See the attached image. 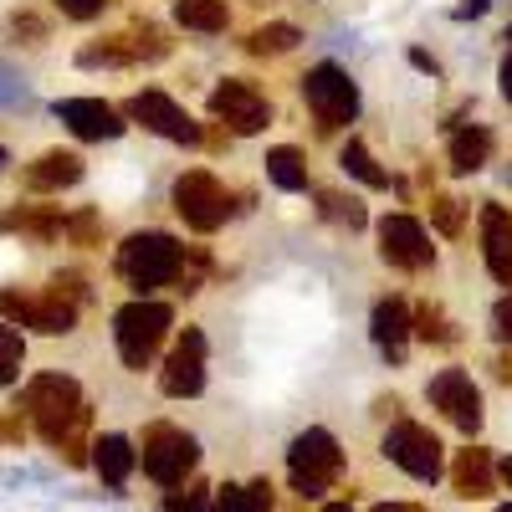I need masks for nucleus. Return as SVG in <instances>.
Masks as SVG:
<instances>
[{
    "mask_svg": "<svg viewBox=\"0 0 512 512\" xmlns=\"http://www.w3.org/2000/svg\"><path fill=\"white\" fill-rule=\"evenodd\" d=\"M134 461H139V451L128 446V436H98L93 441V466L108 487H123L128 472H134Z\"/></svg>",
    "mask_w": 512,
    "mask_h": 512,
    "instance_id": "obj_22",
    "label": "nucleus"
},
{
    "mask_svg": "<svg viewBox=\"0 0 512 512\" xmlns=\"http://www.w3.org/2000/svg\"><path fill=\"white\" fill-rule=\"evenodd\" d=\"M21 410L31 420V431L47 441L67 466H88L93 456V441H88V425H93V410L82 405V390L77 379L67 374H36L26 390H21Z\"/></svg>",
    "mask_w": 512,
    "mask_h": 512,
    "instance_id": "obj_1",
    "label": "nucleus"
},
{
    "mask_svg": "<svg viewBox=\"0 0 512 512\" xmlns=\"http://www.w3.org/2000/svg\"><path fill=\"white\" fill-rule=\"evenodd\" d=\"M369 333H374V344L379 354L390 359V364H405V349H410V333H415V313L405 297H379L374 313H369Z\"/></svg>",
    "mask_w": 512,
    "mask_h": 512,
    "instance_id": "obj_16",
    "label": "nucleus"
},
{
    "mask_svg": "<svg viewBox=\"0 0 512 512\" xmlns=\"http://www.w3.org/2000/svg\"><path fill=\"white\" fill-rule=\"evenodd\" d=\"M144 477L159 482V487H185V477L200 466V441L185 436L180 425H149L144 431Z\"/></svg>",
    "mask_w": 512,
    "mask_h": 512,
    "instance_id": "obj_7",
    "label": "nucleus"
},
{
    "mask_svg": "<svg viewBox=\"0 0 512 512\" xmlns=\"http://www.w3.org/2000/svg\"><path fill=\"white\" fill-rule=\"evenodd\" d=\"M108 6H113V0H57V11L72 16V21H93V16H103Z\"/></svg>",
    "mask_w": 512,
    "mask_h": 512,
    "instance_id": "obj_37",
    "label": "nucleus"
},
{
    "mask_svg": "<svg viewBox=\"0 0 512 512\" xmlns=\"http://www.w3.org/2000/svg\"><path fill=\"white\" fill-rule=\"evenodd\" d=\"M318 216L333 221V226H349V231H364L369 226V210L359 195H344V190H318Z\"/></svg>",
    "mask_w": 512,
    "mask_h": 512,
    "instance_id": "obj_27",
    "label": "nucleus"
},
{
    "mask_svg": "<svg viewBox=\"0 0 512 512\" xmlns=\"http://www.w3.org/2000/svg\"><path fill=\"white\" fill-rule=\"evenodd\" d=\"M128 41H134V52L149 57V62L169 52V41H164V31H159L154 21H134V26H128Z\"/></svg>",
    "mask_w": 512,
    "mask_h": 512,
    "instance_id": "obj_32",
    "label": "nucleus"
},
{
    "mask_svg": "<svg viewBox=\"0 0 512 512\" xmlns=\"http://www.w3.org/2000/svg\"><path fill=\"white\" fill-rule=\"evenodd\" d=\"M169 200H175V216L200 236L221 231L231 221V190L210 175V169H185L175 180V190H169Z\"/></svg>",
    "mask_w": 512,
    "mask_h": 512,
    "instance_id": "obj_5",
    "label": "nucleus"
},
{
    "mask_svg": "<svg viewBox=\"0 0 512 512\" xmlns=\"http://www.w3.org/2000/svg\"><path fill=\"white\" fill-rule=\"evenodd\" d=\"M21 436H26L21 415H0V441H21Z\"/></svg>",
    "mask_w": 512,
    "mask_h": 512,
    "instance_id": "obj_39",
    "label": "nucleus"
},
{
    "mask_svg": "<svg viewBox=\"0 0 512 512\" xmlns=\"http://www.w3.org/2000/svg\"><path fill=\"white\" fill-rule=\"evenodd\" d=\"M185 267H190V246H180L175 236H164V231H134L113 256V272L139 297H149L159 287H180Z\"/></svg>",
    "mask_w": 512,
    "mask_h": 512,
    "instance_id": "obj_2",
    "label": "nucleus"
},
{
    "mask_svg": "<svg viewBox=\"0 0 512 512\" xmlns=\"http://www.w3.org/2000/svg\"><path fill=\"white\" fill-rule=\"evenodd\" d=\"M497 379H502V384L512 379V354H502V359H497Z\"/></svg>",
    "mask_w": 512,
    "mask_h": 512,
    "instance_id": "obj_45",
    "label": "nucleus"
},
{
    "mask_svg": "<svg viewBox=\"0 0 512 512\" xmlns=\"http://www.w3.org/2000/svg\"><path fill=\"white\" fill-rule=\"evenodd\" d=\"M446 159H451V175H477V169H487V159H492V128H482V123L456 128Z\"/></svg>",
    "mask_w": 512,
    "mask_h": 512,
    "instance_id": "obj_21",
    "label": "nucleus"
},
{
    "mask_svg": "<svg viewBox=\"0 0 512 512\" xmlns=\"http://www.w3.org/2000/svg\"><path fill=\"white\" fill-rule=\"evenodd\" d=\"M159 390L169 400H195L205 390V333L200 328H185L169 349L164 369H159Z\"/></svg>",
    "mask_w": 512,
    "mask_h": 512,
    "instance_id": "obj_14",
    "label": "nucleus"
},
{
    "mask_svg": "<svg viewBox=\"0 0 512 512\" xmlns=\"http://www.w3.org/2000/svg\"><path fill=\"white\" fill-rule=\"evenodd\" d=\"M175 26L216 36V31L231 26V11H226V0H175Z\"/></svg>",
    "mask_w": 512,
    "mask_h": 512,
    "instance_id": "obj_24",
    "label": "nucleus"
},
{
    "mask_svg": "<svg viewBox=\"0 0 512 512\" xmlns=\"http://www.w3.org/2000/svg\"><path fill=\"white\" fill-rule=\"evenodd\" d=\"M52 287H57L62 297H72V303H82V297H88V277H82V272H57Z\"/></svg>",
    "mask_w": 512,
    "mask_h": 512,
    "instance_id": "obj_38",
    "label": "nucleus"
},
{
    "mask_svg": "<svg viewBox=\"0 0 512 512\" xmlns=\"http://www.w3.org/2000/svg\"><path fill=\"white\" fill-rule=\"evenodd\" d=\"M169 328H175V308L154 303V297H134L113 313V338H118V359L128 369H149L154 354L164 349Z\"/></svg>",
    "mask_w": 512,
    "mask_h": 512,
    "instance_id": "obj_3",
    "label": "nucleus"
},
{
    "mask_svg": "<svg viewBox=\"0 0 512 512\" xmlns=\"http://www.w3.org/2000/svg\"><path fill=\"white\" fill-rule=\"evenodd\" d=\"M0 231H21L31 241H62L67 216H57L52 205H11V210H0Z\"/></svg>",
    "mask_w": 512,
    "mask_h": 512,
    "instance_id": "obj_20",
    "label": "nucleus"
},
{
    "mask_svg": "<svg viewBox=\"0 0 512 512\" xmlns=\"http://www.w3.org/2000/svg\"><path fill=\"white\" fill-rule=\"evenodd\" d=\"M0 318H11L16 328H36V333H72L77 328V303L62 297L57 287H47L41 297H26V292H11L0 287Z\"/></svg>",
    "mask_w": 512,
    "mask_h": 512,
    "instance_id": "obj_11",
    "label": "nucleus"
},
{
    "mask_svg": "<svg viewBox=\"0 0 512 512\" xmlns=\"http://www.w3.org/2000/svg\"><path fill=\"white\" fill-rule=\"evenodd\" d=\"M77 62L82 67H128V62H139V52H134V41H128V36H108V41L82 47Z\"/></svg>",
    "mask_w": 512,
    "mask_h": 512,
    "instance_id": "obj_30",
    "label": "nucleus"
},
{
    "mask_svg": "<svg viewBox=\"0 0 512 512\" xmlns=\"http://www.w3.org/2000/svg\"><path fill=\"white\" fill-rule=\"evenodd\" d=\"M379 451L390 456L405 477H415V482H436L441 466H446L441 436L431 431V425H415V420H395L390 431H384V446Z\"/></svg>",
    "mask_w": 512,
    "mask_h": 512,
    "instance_id": "obj_9",
    "label": "nucleus"
},
{
    "mask_svg": "<svg viewBox=\"0 0 512 512\" xmlns=\"http://www.w3.org/2000/svg\"><path fill=\"white\" fill-rule=\"evenodd\" d=\"M497 512H512V502H507V507H497Z\"/></svg>",
    "mask_w": 512,
    "mask_h": 512,
    "instance_id": "obj_49",
    "label": "nucleus"
},
{
    "mask_svg": "<svg viewBox=\"0 0 512 512\" xmlns=\"http://www.w3.org/2000/svg\"><path fill=\"white\" fill-rule=\"evenodd\" d=\"M303 103L318 123V134H338L359 118V82L338 67V62H318L303 77Z\"/></svg>",
    "mask_w": 512,
    "mask_h": 512,
    "instance_id": "obj_4",
    "label": "nucleus"
},
{
    "mask_svg": "<svg viewBox=\"0 0 512 512\" xmlns=\"http://www.w3.org/2000/svg\"><path fill=\"white\" fill-rule=\"evenodd\" d=\"M77 180H82V159H77L72 149H47L41 159H31L26 175H21V185H26L31 195H57V190L77 185Z\"/></svg>",
    "mask_w": 512,
    "mask_h": 512,
    "instance_id": "obj_18",
    "label": "nucleus"
},
{
    "mask_svg": "<svg viewBox=\"0 0 512 512\" xmlns=\"http://www.w3.org/2000/svg\"><path fill=\"white\" fill-rule=\"evenodd\" d=\"M374 512H425V507L420 502H379Z\"/></svg>",
    "mask_w": 512,
    "mask_h": 512,
    "instance_id": "obj_42",
    "label": "nucleus"
},
{
    "mask_svg": "<svg viewBox=\"0 0 512 512\" xmlns=\"http://www.w3.org/2000/svg\"><path fill=\"white\" fill-rule=\"evenodd\" d=\"M128 118L144 123L149 134H159V139H169V144H185V149H195V144L205 139V128H200L175 98H169V93H159V88H144V93L128 98Z\"/></svg>",
    "mask_w": 512,
    "mask_h": 512,
    "instance_id": "obj_12",
    "label": "nucleus"
},
{
    "mask_svg": "<svg viewBox=\"0 0 512 512\" xmlns=\"http://www.w3.org/2000/svg\"><path fill=\"white\" fill-rule=\"evenodd\" d=\"M41 31H47V26H41L36 16H16L11 21V36H41Z\"/></svg>",
    "mask_w": 512,
    "mask_h": 512,
    "instance_id": "obj_40",
    "label": "nucleus"
},
{
    "mask_svg": "<svg viewBox=\"0 0 512 512\" xmlns=\"http://www.w3.org/2000/svg\"><path fill=\"white\" fill-rule=\"evenodd\" d=\"M497 477H502V482H507V487H512V456H507V461H502V466H497Z\"/></svg>",
    "mask_w": 512,
    "mask_h": 512,
    "instance_id": "obj_46",
    "label": "nucleus"
},
{
    "mask_svg": "<svg viewBox=\"0 0 512 512\" xmlns=\"http://www.w3.org/2000/svg\"><path fill=\"white\" fill-rule=\"evenodd\" d=\"M267 180L277 185V190H287V195H297V190H308V159H303V149H292V144H277V149H267Z\"/></svg>",
    "mask_w": 512,
    "mask_h": 512,
    "instance_id": "obj_23",
    "label": "nucleus"
},
{
    "mask_svg": "<svg viewBox=\"0 0 512 512\" xmlns=\"http://www.w3.org/2000/svg\"><path fill=\"white\" fill-rule=\"evenodd\" d=\"M338 164H344V175H354L364 190H390V169H379V159L369 154L364 139H349L338 149Z\"/></svg>",
    "mask_w": 512,
    "mask_h": 512,
    "instance_id": "obj_25",
    "label": "nucleus"
},
{
    "mask_svg": "<svg viewBox=\"0 0 512 512\" xmlns=\"http://www.w3.org/2000/svg\"><path fill=\"white\" fill-rule=\"evenodd\" d=\"M492 333H497V344L512 349V287L497 297V308H492Z\"/></svg>",
    "mask_w": 512,
    "mask_h": 512,
    "instance_id": "obj_36",
    "label": "nucleus"
},
{
    "mask_svg": "<svg viewBox=\"0 0 512 512\" xmlns=\"http://www.w3.org/2000/svg\"><path fill=\"white\" fill-rule=\"evenodd\" d=\"M338 472H344V451H338V441L323 431V425H313V431H303V436L292 441L287 477H292L297 497H323Z\"/></svg>",
    "mask_w": 512,
    "mask_h": 512,
    "instance_id": "obj_6",
    "label": "nucleus"
},
{
    "mask_svg": "<svg viewBox=\"0 0 512 512\" xmlns=\"http://www.w3.org/2000/svg\"><path fill=\"white\" fill-rule=\"evenodd\" d=\"M482 256H487V272L492 282L512 287V210L497 200H482Z\"/></svg>",
    "mask_w": 512,
    "mask_h": 512,
    "instance_id": "obj_17",
    "label": "nucleus"
},
{
    "mask_svg": "<svg viewBox=\"0 0 512 512\" xmlns=\"http://www.w3.org/2000/svg\"><path fill=\"white\" fill-rule=\"evenodd\" d=\"M297 41H303V31H297V26H287V21H267V26L246 31L241 47H246L251 57H282V52L297 47Z\"/></svg>",
    "mask_w": 512,
    "mask_h": 512,
    "instance_id": "obj_26",
    "label": "nucleus"
},
{
    "mask_svg": "<svg viewBox=\"0 0 512 512\" xmlns=\"http://www.w3.org/2000/svg\"><path fill=\"white\" fill-rule=\"evenodd\" d=\"M210 512H272V482H246V487H221Z\"/></svg>",
    "mask_w": 512,
    "mask_h": 512,
    "instance_id": "obj_28",
    "label": "nucleus"
},
{
    "mask_svg": "<svg viewBox=\"0 0 512 512\" xmlns=\"http://www.w3.org/2000/svg\"><path fill=\"white\" fill-rule=\"evenodd\" d=\"M98 231H103L98 210H77V216H67V241H77V246H98Z\"/></svg>",
    "mask_w": 512,
    "mask_h": 512,
    "instance_id": "obj_35",
    "label": "nucleus"
},
{
    "mask_svg": "<svg viewBox=\"0 0 512 512\" xmlns=\"http://www.w3.org/2000/svg\"><path fill=\"white\" fill-rule=\"evenodd\" d=\"M507 41H512V26H507Z\"/></svg>",
    "mask_w": 512,
    "mask_h": 512,
    "instance_id": "obj_50",
    "label": "nucleus"
},
{
    "mask_svg": "<svg viewBox=\"0 0 512 512\" xmlns=\"http://www.w3.org/2000/svg\"><path fill=\"white\" fill-rule=\"evenodd\" d=\"M451 487H456V497H492V492H497V466H492V456H487L482 446L456 451V461H451Z\"/></svg>",
    "mask_w": 512,
    "mask_h": 512,
    "instance_id": "obj_19",
    "label": "nucleus"
},
{
    "mask_svg": "<svg viewBox=\"0 0 512 512\" xmlns=\"http://www.w3.org/2000/svg\"><path fill=\"white\" fill-rule=\"evenodd\" d=\"M374 231H379V256H384L395 272H431V267H436L431 231H425L410 210H390V216H379Z\"/></svg>",
    "mask_w": 512,
    "mask_h": 512,
    "instance_id": "obj_10",
    "label": "nucleus"
},
{
    "mask_svg": "<svg viewBox=\"0 0 512 512\" xmlns=\"http://www.w3.org/2000/svg\"><path fill=\"white\" fill-rule=\"evenodd\" d=\"M410 62H415V67H420V72H441V62H436V57H431V52H420V47H415V52H410Z\"/></svg>",
    "mask_w": 512,
    "mask_h": 512,
    "instance_id": "obj_41",
    "label": "nucleus"
},
{
    "mask_svg": "<svg viewBox=\"0 0 512 512\" xmlns=\"http://www.w3.org/2000/svg\"><path fill=\"white\" fill-rule=\"evenodd\" d=\"M6 164H11V154H6V149H0V169H6Z\"/></svg>",
    "mask_w": 512,
    "mask_h": 512,
    "instance_id": "obj_48",
    "label": "nucleus"
},
{
    "mask_svg": "<svg viewBox=\"0 0 512 512\" xmlns=\"http://www.w3.org/2000/svg\"><path fill=\"white\" fill-rule=\"evenodd\" d=\"M425 400H431L456 431H466V436L482 431V390L472 384L466 369H441L431 384H425Z\"/></svg>",
    "mask_w": 512,
    "mask_h": 512,
    "instance_id": "obj_13",
    "label": "nucleus"
},
{
    "mask_svg": "<svg viewBox=\"0 0 512 512\" xmlns=\"http://www.w3.org/2000/svg\"><path fill=\"white\" fill-rule=\"evenodd\" d=\"M210 113L221 118L226 134L251 139V134H262V128L272 123V98L256 88L251 77H221L216 88H210Z\"/></svg>",
    "mask_w": 512,
    "mask_h": 512,
    "instance_id": "obj_8",
    "label": "nucleus"
},
{
    "mask_svg": "<svg viewBox=\"0 0 512 512\" xmlns=\"http://www.w3.org/2000/svg\"><path fill=\"white\" fill-rule=\"evenodd\" d=\"M164 512H210V487H205V482H190L185 492H180V487H169Z\"/></svg>",
    "mask_w": 512,
    "mask_h": 512,
    "instance_id": "obj_33",
    "label": "nucleus"
},
{
    "mask_svg": "<svg viewBox=\"0 0 512 512\" xmlns=\"http://www.w3.org/2000/svg\"><path fill=\"white\" fill-rule=\"evenodd\" d=\"M323 512H354V507H349V502H328Z\"/></svg>",
    "mask_w": 512,
    "mask_h": 512,
    "instance_id": "obj_47",
    "label": "nucleus"
},
{
    "mask_svg": "<svg viewBox=\"0 0 512 512\" xmlns=\"http://www.w3.org/2000/svg\"><path fill=\"white\" fill-rule=\"evenodd\" d=\"M487 11V0H461V16H482Z\"/></svg>",
    "mask_w": 512,
    "mask_h": 512,
    "instance_id": "obj_44",
    "label": "nucleus"
},
{
    "mask_svg": "<svg viewBox=\"0 0 512 512\" xmlns=\"http://www.w3.org/2000/svg\"><path fill=\"white\" fill-rule=\"evenodd\" d=\"M21 359H26V338L11 323H0V384H16Z\"/></svg>",
    "mask_w": 512,
    "mask_h": 512,
    "instance_id": "obj_31",
    "label": "nucleus"
},
{
    "mask_svg": "<svg viewBox=\"0 0 512 512\" xmlns=\"http://www.w3.org/2000/svg\"><path fill=\"white\" fill-rule=\"evenodd\" d=\"M431 226L441 231V236H461V200H451V195H431Z\"/></svg>",
    "mask_w": 512,
    "mask_h": 512,
    "instance_id": "obj_34",
    "label": "nucleus"
},
{
    "mask_svg": "<svg viewBox=\"0 0 512 512\" xmlns=\"http://www.w3.org/2000/svg\"><path fill=\"white\" fill-rule=\"evenodd\" d=\"M497 77H502V98H507V103H512V57H507V62H502V72H497Z\"/></svg>",
    "mask_w": 512,
    "mask_h": 512,
    "instance_id": "obj_43",
    "label": "nucleus"
},
{
    "mask_svg": "<svg viewBox=\"0 0 512 512\" xmlns=\"http://www.w3.org/2000/svg\"><path fill=\"white\" fill-rule=\"evenodd\" d=\"M57 118L72 128L82 144H108V139H118L123 128H128L123 113L113 103H103V98H62L57 103Z\"/></svg>",
    "mask_w": 512,
    "mask_h": 512,
    "instance_id": "obj_15",
    "label": "nucleus"
},
{
    "mask_svg": "<svg viewBox=\"0 0 512 512\" xmlns=\"http://www.w3.org/2000/svg\"><path fill=\"white\" fill-rule=\"evenodd\" d=\"M415 338H425V344H436V349H446V344H456V323L446 318V308L441 303H415Z\"/></svg>",
    "mask_w": 512,
    "mask_h": 512,
    "instance_id": "obj_29",
    "label": "nucleus"
}]
</instances>
